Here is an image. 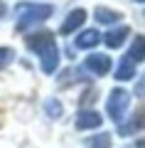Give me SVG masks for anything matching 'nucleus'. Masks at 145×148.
I'll return each instance as SVG.
<instances>
[{
	"label": "nucleus",
	"mask_w": 145,
	"mask_h": 148,
	"mask_svg": "<svg viewBox=\"0 0 145 148\" xmlns=\"http://www.w3.org/2000/svg\"><path fill=\"white\" fill-rule=\"evenodd\" d=\"M3 12H5V3L0 0V17H3Z\"/></svg>",
	"instance_id": "nucleus-15"
},
{
	"label": "nucleus",
	"mask_w": 145,
	"mask_h": 148,
	"mask_svg": "<svg viewBox=\"0 0 145 148\" xmlns=\"http://www.w3.org/2000/svg\"><path fill=\"white\" fill-rule=\"evenodd\" d=\"M84 20H86V10H81V8L71 10L67 15V20L62 22V35H71L74 30H79V27L84 25Z\"/></svg>",
	"instance_id": "nucleus-6"
},
{
	"label": "nucleus",
	"mask_w": 145,
	"mask_h": 148,
	"mask_svg": "<svg viewBox=\"0 0 145 148\" xmlns=\"http://www.w3.org/2000/svg\"><path fill=\"white\" fill-rule=\"evenodd\" d=\"M44 111H47V116H49V119H59L64 114V106H62L59 99H47L44 101Z\"/></svg>",
	"instance_id": "nucleus-12"
},
{
	"label": "nucleus",
	"mask_w": 145,
	"mask_h": 148,
	"mask_svg": "<svg viewBox=\"0 0 145 148\" xmlns=\"http://www.w3.org/2000/svg\"><path fill=\"white\" fill-rule=\"evenodd\" d=\"M135 3H143V0H135Z\"/></svg>",
	"instance_id": "nucleus-16"
},
{
	"label": "nucleus",
	"mask_w": 145,
	"mask_h": 148,
	"mask_svg": "<svg viewBox=\"0 0 145 148\" xmlns=\"http://www.w3.org/2000/svg\"><path fill=\"white\" fill-rule=\"evenodd\" d=\"M12 59H15V49H10V47H0V69L7 67Z\"/></svg>",
	"instance_id": "nucleus-14"
},
{
	"label": "nucleus",
	"mask_w": 145,
	"mask_h": 148,
	"mask_svg": "<svg viewBox=\"0 0 145 148\" xmlns=\"http://www.w3.org/2000/svg\"><path fill=\"white\" fill-rule=\"evenodd\" d=\"M143 47H145L143 37L135 35V37H133V45H130V49H128V59H133V62H140V59H143V52H145Z\"/></svg>",
	"instance_id": "nucleus-11"
},
{
	"label": "nucleus",
	"mask_w": 145,
	"mask_h": 148,
	"mask_svg": "<svg viewBox=\"0 0 145 148\" xmlns=\"http://www.w3.org/2000/svg\"><path fill=\"white\" fill-rule=\"evenodd\" d=\"M128 106H130V94L125 89H113L111 96H108V101H106V111H108V116L113 121H120L123 119Z\"/></svg>",
	"instance_id": "nucleus-3"
},
{
	"label": "nucleus",
	"mask_w": 145,
	"mask_h": 148,
	"mask_svg": "<svg viewBox=\"0 0 145 148\" xmlns=\"http://www.w3.org/2000/svg\"><path fill=\"white\" fill-rule=\"evenodd\" d=\"M93 17L99 22H103V25H113V22L120 20V12L118 10H108V8H96V10H93Z\"/></svg>",
	"instance_id": "nucleus-10"
},
{
	"label": "nucleus",
	"mask_w": 145,
	"mask_h": 148,
	"mask_svg": "<svg viewBox=\"0 0 145 148\" xmlns=\"http://www.w3.org/2000/svg\"><path fill=\"white\" fill-rule=\"evenodd\" d=\"M101 114L96 109H84L76 114V128L79 131H86V128H99L101 126Z\"/></svg>",
	"instance_id": "nucleus-5"
},
{
	"label": "nucleus",
	"mask_w": 145,
	"mask_h": 148,
	"mask_svg": "<svg viewBox=\"0 0 145 148\" xmlns=\"http://www.w3.org/2000/svg\"><path fill=\"white\" fill-rule=\"evenodd\" d=\"M130 35V27H125V25H120V27H116V30H108L106 32L103 37H101V40H103L106 45H108V47H113V49H118L120 45L125 42V37Z\"/></svg>",
	"instance_id": "nucleus-7"
},
{
	"label": "nucleus",
	"mask_w": 145,
	"mask_h": 148,
	"mask_svg": "<svg viewBox=\"0 0 145 148\" xmlns=\"http://www.w3.org/2000/svg\"><path fill=\"white\" fill-rule=\"evenodd\" d=\"M86 69L93 74H99V77H103V74L111 72V57L108 54H101V52H93L86 57Z\"/></svg>",
	"instance_id": "nucleus-4"
},
{
	"label": "nucleus",
	"mask_w": 145,
	"mask_h": 148,
	"mask_svg": "<svg viewBox=\"0 0 145 148\" xmlns=\"http://www.w3.org/2000/svg\"><path fill=\"white\" fill-rule=\"evenodd\" d=\"M133 74H135V62L128 59V57H123L120 64H118V69H116V79L128 82V79H133Z\"/></svg>",
	"instance_id": "nucleus-9"
},
{
	"label": "nucleus",
	"mask_w": 145,
	"mask_h": 148,
	"mask_svg": "<svg viewBox=\"0 0 145 148\" xmlns=\"http://www.w3.org/2000/svg\"><path fill=\"white\" fill-rule=\"evenodd\" d=\"M15 15H17V30H27L32 25L49 20L54 15V5H49V3H17Z\"/></svg>",
	"instance_id": "nucleus-2"
},
{
	"label": "nucleus",
	"mask_w": 145,
	"mask_h": 148,
	"mask_svg": "<svg viewBox=\"0 0 145 148\" xmlns=\"http://www.w3.org/2000/svg\"><path fill=\"white\" fill-rule=\"evenodd\" d=\"M88 148H111V133H96L86 141Z\"/></svg>",
	"instance_id": "nucleus-13"
},
{
	"label": "nucleus",
	"mask_w": 145,
	"mask_h": 148,
	"mask_svg": "<svg viewBox=\"0 0 145 148\" xmlns=\"http://www.w3.org/2000/svg\"><path fill=\"white\" fill-rule=\"evenodd\" d=\"M101 42V32L96 30H84L81 35H76V47L79 49H93Z\"/></svg>",
	"instance_id": "nucleus-8"
},
{
	"label": "nucleus",
	"mask_w": 145,
	"mask_h": 148,
	"mask_svg": "<svg viewBox=\"0 0 145 148\" xmlns=\"http://www.w3.org/2000/svg\"><path fill=\"white\" fill-rule=\"evenodd\" d=\"M27 47L39 57V67L44 74H54L59 69V47L54 40V32H32L27 35Z\"/></svg>",
	"instance_id": "nucleus-1"
}]
</instances>
